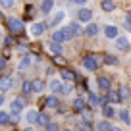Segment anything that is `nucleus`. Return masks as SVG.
Segmentation results:
<instances>
[{"mask_svg":"<svg viewBox=\"0 0 131 131\" xmlns=\"http://www.w3.org/2000/svg\"><path fill=\"white\" fill-rule=\"evenodd\" d=\"M14 85L12 77H0V93H6V91H10Z\"/></svg>","mask_w":131,"mask_h":131,"instance_id":"7","label":"nucleus"},{"mask_svg":"<svg viewBox=\"0 0 131 131\" xmlns=\"http://www.w3.org/2000/svg\"><path fill=\"white\" fill-rule=\"evenodd\" d=\"M98 102H100V96H96L94 93H89V104L91 106H98Z\"/></svg>","mask_w":131,"mask_h":131,"instance_id":"28","label":"nucleus"},{"mask_svg":"<svg viewBox=\"0 0 131 131\" xmlns=\"http://www.w3.org/2000/svg\"><path fill=\"white\" fill-rule=\"evenodd\" d=\"M54 64H56V66H64L66 64L64 56H62V54H56V56H54Z\"/></svg>","mask_w":131,"mask_h":131,"instance_id":"33","label":"nucleus"},{"mask_svg":"<svg viewBox=\"0 0 131 131\" xmlns=\"http://www.w3.org/2000/svg\"><path fill=\"white\" fill-rule=\"evenodd\" d=\"M6 66H8L6 58H0V71H2V70H6Z\"/></svg>","mask_w":131,"mask_h":131,"instance_id":"40","label":"nucleus"},{"mask_svg":"<svg viewBox=\"0 0 131 131\" xmlns=\"http://www.w3.org/2000/svg\"><path fill=\"white\" fill-rule=\"evenodd\" d=\"M73 108H75V110H77V112H83V110H85V108H87V100H85V98H83V96L75 98V100H73Z\"/></svg>","mask_w":131,"mask_h":131,"instance_id":"10","label":"nucleus"},{"mask_svg":"<svg viewBox=\"0 0 131 131\" xmlns=\"http://www.w3.org/2000/svg\"><path fill=\"white\" fill-rule=\"evenodd\" d=\"M77 17H79V21H83V23H89L91 17H93V12L87 10V8H81V10H79V14H77Z\"/></svg>","mask_w":131,"mask_h":131,"instance_id":"6","label":"nucleus"},{"mask_svg":"<svg viewBox=\"0 0 131 131\" xmlns=\"http://www.w3.org/2000/svg\"><path fill=\"white\" fill-rule=\"evenodd\" d=\"M116 46H118V50L125 52V50L129 48V39H125V37H118V39H116Z\"/></svg>","mask_w":131,"mask_h":131,"instance_id":"8","label":"nucleus"},{"mask_svg":"<svg viewBox=\"0 0 131 131\" xmlns=\"http://www.w3.org/2000/svg\"><path fill=\"white\" fill-rule=\"evenodd\" d=\"M119 96H122V100H127V98H129V91H127V87L122 89V94H119Z\"/></svg>","mask_w":131,"mask_h":131,"instance_id":"39","label":"nucleus"},{"mask_svg":"<svg viewBox=\"0 0 131 131\" xmlns=\"http://www.w3.org/2000/svg\"><path fill=\"white\" fill-rule=\"evenodd\" d=\"M83 68H85V70H89V71H96V68H98L96 58H94V56H91V54L83 56Z\"/></svg>","mask_w":131,"mask_h":131,"instance_id":"2","label":"nucleus"},{"mask_svg":"<svg viewBox=\"0 0 131 131\" xmlns=\"http://www.w3.org/2000/svg\"><path fill=\"white\" fill-rule=\"evenodd\" d=\"M10 108H12V112H14V114H19V112H21V108H25V98H21V96L14 98V100H12V104H10Z\"/></svg>","mask_w":131,"mask_h":131,"instance_id":"3","label":"nucleus"},{"mask_svg":"<svg viewBox=\"0 0 131 131\" xmlns=\"http://www.w3.org/2000/svg\"><path fill=\"white\" fill-rule=\"evenodd\" d=\"M77 127H79V131H91V127H89V123H87V122H81Z\"/></svg>","mask_w":131,"mask_h":131,"instance_id":"37","label":"nucleus"},{"mask_svg":"<svg viewBox=\"0 0 131 131\" xmlns=\"http://www.w3.org/2000/svg\"><path fill=\"white\" fill-rule=\"evenodd\" d=\"M52 41H54V42H64V41H66L64 29H56V31H52Z\"/></svg>","mask_w":131,"mask_h":131,"instance_id":"11","label":"nucleus"},{"mask_svg":"<svg viewBox=\"0 0 131 131\" xmlns=\"http://www.w3.org/2000/svg\"><path fill=\"white\" fill-rule=\"evenodd\" d=\"M119 118H122L123 123H131V114H129L127 110H122V112H119Z\"/></svg>","mask_w":131,"mask_h":131,"instance_id":"30","label":"nucleus"},{"mask_svg":"<svg viewBox=\"0 0 131 131\" xmlns=\"http://www.w3.org/2000/svg\"><path fill=\"white\" fill-rule=\"evenodd\" d=\"M104 35L108 39H118V27L116 25H106L104 27Z\"/></svg>","mask_w":131,"mask_h":131,"instance_id":"9","label":"nucleus"},{"mask_svg":"<svg viewBox=\"0 0 131 131\" xmlns=\"http://www.w3.org/2000/svg\"><path fill=\"white\" fill-rule=\"evenodd\" d=\"M102 114H104V118H114V108H112V106H108V104H106V106H102Z\"/></svg>","mask_w":131,"mask_h":131,"instance_id":"27","label":"nucleus"},{"mask_svg":"<svg viewBox=\"0 0 131 131\" xmlns=\"http://www.w3.org/2000/svg\"><path fill=\"white\" fill-rule=\"evenodd\" d=\"M73 2H75V4H85L87 0H73Z\"/></svg>","mask_w":131,"mask_h":131,"instance_id":"44","label":"nucleus"},{"mask_svg":"<svg viewBox=\"0 0 131 131\" xmlns=\"http://www.w3.org/2000/svg\"><path fill=\"white\" fill-rule=\"evenodd\" d=\"M25 131H33V127H27V129H25Z\"/></svg>","mask_w":131,"mask_h":131,"instance_id":"47","label":"nucleus"},{"mask_svg":"<svg viewBox=\"0 0 131 131\" xmlns=\"http://www.w3.org/2000/svg\"><path fill=\"white\" fill-rule=\"evenodd\" d=\"M25 118H27V122L29 123H37V118H39V114L35 110H29L27 114H25Z\"/></svg>","mask_w":131,"mask_h":131,"instance_id":"23","label":"nucleus"},{"mask_svg":"<svg viewBox=\"0 0 131 131\" xmlns=\"http://www.w3.org/2000/svg\"><path fill=\"white\" fill-rule=\"evenodd\" d=\"M52 0H42V4H41V12L42 14H50L52 12Z\"/></svg>","mask_w":131,"mask_h":131,"instance_id":"15","label":"nucleus"},{"mask_svg":"<svg viewBox=\"0 0 131 131\" xmlns=\"http://www.w3.org/2000/svg\"><path fill=\"white\" fill-rule=\"evenodd\" d=\"M8 56H10V50L4 46V50H2V58H8Z\"/></svg>","mask_w":131,"mask_h":131,"instance_id":"43","label":"nucleus"},{"mask_svg":"<svg viewBox=\"0 0 131 131\" xmlns=\"http://www.w3.org/2000/svg\"><path fill=\"white\" fill-rule=\"evenodd\" d=\"M100 6H102V10H104V12H112V10L116 8L114 0H102V4H100Z\"/></svg>","mask_w":131,"mask_h":131,"instance_id":"21","label":"nucleus"},{"mask_svg":"<svg viewBox=\"0 0 131 131\" xmlns=\"http://www.w3.org/2000/svg\"><path fill=\"white\" fill-rule=\"evenodd\" d=\"M37 123L39 125H48L50 123V118H48V114H45V112H41V114H39V118H37Z\"/></svg>","mask_w":131,"mask_h":131,"instance_id":"16","label":"nucleus"},{"mask_svg":"<svg viewBox=\"0 0 131 131\" xmlns=\"http://www.w3.org/2000/svg\"><path fill=\"white\" fill-rule=\"evenodd\" d=\"M46 131H62V129H60V125H58V123L50 122L48 125H46Z\"/></svg>","mask_w":131,"mask_h":131,"instance_id":"34","label":"nucleus"},{"mask_svg":"<svg viewBox=\"0 0 131 131\" xmlns=\"http://www.w3.org/2000/svg\"><path fill=\"white\" fill-rule=\"evenodd\" d=\"M10 122L17 123V122H19V116H17V114H12V116H10Z\"/></svg>","mask_w":131,"mask_h":131,"instance_id":"41","label":"nucleus"},{"mask_svg":"<svg viewBox=\"0 0 131 131\" xmlns=\"http://www.w3.org/2000/svg\"><path fill=\"white\" fill-rule=\"evenodd\" d=\"M64 35H66V41L73 39V33H71V29H70V27H64Z\"/></svg>","mask_w":131,"mask_h":131,"instance_id":"36","label":"nucleus"},{"mask_svg":"<svg viewBox=\"0 0 131 131\" xmlns=\"http://www.w3.org/2000/svg\"><path fill=\"white\" fill-rule=\"evenodd\" d=\"M125 29L131 31V14H125Z\"/></svg>","mask_w":131,"mask_h":131,"instance_id":"38","label":"nucleus"},{"mask_svg":"<svg viewBox=\"0 0 131 131\" xmlns=\"http://www.w3.org/2000/svg\"><path fill=\"white\" fill-rule=\"evenodd\" d=\"M96 85L100 91H110V77L108 75H100V77H96Z\"/></svg>","mask_w":131,"mask_h":131,"instance_id":"4","label":"nucleus"},{"mask_svg":"<svg viewBox=\"0 0 131 131\" xmlns=\"http://www.w3.org/2000/svg\"><path fill=\"white\" fill-rule=\"evenodd\" d=\"M6 25H8V29H10L12 35H21V33H23V21L21 19L8 17V19H6Z\"/></svg>","mask_w":131,"mask_h":131,"instance_id":"1","label":"nucleus"},{"mask_svg":"<svg viewBox=\"0 0 131 131\" xmlns=\"http://www.w3.org/2000/svg\"><path fill=\"white\" fill-rule=\"evenodd\" d=\"M48 87H50L52 93H62V89H64V87L60 85V81H56V79H52V81L48 83Z\"/></svg>","mask_w":131,"mask_h":131,"instance_id":"18","label":"nucleus"},{"mask_svg":"<svg viewBox=\"0 0 131 131\" xmlns=\"http://www.w3.org/2000/svg\"><path fill=\"white\" fill-rule=\"evenodd\" d=\"M68 27L71 29V33H73V37H77V35H81V33H83V29H81V25H79V23H70Z\"/></svg>","mask_w":131,"mask_h":131,"instance_id":"25","label":"nucleus"},{"mask_svg":"<svg viewBox=\"0 0 131 131\" xmlns=\"http://www.w3.org/2000/svg\"><path fill=\"white\" fill-rule=\"evenodd\" d=\"M4 45H8V46H12V45H14V39H12V37H6V41H4Z\"/></svg>","mask_w":131,"mask_h":131,"instance_id":"42","label":"nucleus"},{"mask_svg":"<svg viewBox=\"0 0 131 131\" xmlns=\"http://www.w3.org/2000/svg\"><path fill=\"white\" fill-rule=\"evenodd\" d=\"M45 106L46 108H60V102H58V98L48 96V98H46V102H45Z\"/></svg>","mask_w":131,"mask_h":131,"instance_id":"19","label":"nucleus"},{"mask_svg":"<svg viewBox=\"0 0 131 131\" xmlns=\"http://www.w3.org/2000/svg\"><path fill=\"white\" fill-rule=\"evenodd\" d=\"M48 50L54 54V56H56V54H62V42H54V41H50Z\"/></svg>","mask_w":131,"mask_h":131,"instance_id":"13","label":"nucleus"},{"mask_svg":"<svg viewBox=\"0 0 131 131\" xmlns=\"http://www.w3.org/2000/svg\"><path fill=\"white\" fill-rule=\"evenodd\" d=\"M33 93H41L42 89H45V83L41 81V79H33Z\"/></svg>","mask_w":131,"mask_h":131,"instance_id":"20","label":"nucleus"},{"mask_svg":"<svg viewBox=\"0 0 131 131\" xmlns=\"http://www.w3.org/2000/svg\"><path fill=\"white\" fill-rule=\"evenodd\" d=\"M0 6H2V8H12L14 0H0Z\"/></svg>","mask_w":131,"mask_h":131,"instance_id":"35","label":"nucleus"},{"mask_svg":"<svg viewBox=\"0 0 131 131\" xmlns=\"http://www.w3.org/2000/svg\"><path fill=\"white\" fill-rule=\"evenodd\" d=\"M104 64H108V66H116V64H118V58H116V56H112V54H104Z\"/></svg>","mask_w":131,"mask_h":131,"instance_id":"26","label":"nucleus"},{"mask_svg":"<svg viewBox=\"0 0 131 131\" xmlns=\"http://www.w3.org/2000/svg\"><path fill=\"white\" fill-rule=\"evenodd\" d=\"M0 17H4V16H2V12H0Z\"/></svg>","mask_w":131,"mask_h":131,"instance_id":"49","label":"nucleus"},{"mask_svg":"<svg viewBox=\"0 0 131 131\" xmlns=\"http://www.w3.org/2000/svg\"><path fill=\"white\" fill-rule=\"evenodd\" d=\"M21 91H23V94H31L33 93V83L31 81H23L21 83Z\"/></svg>","mask_w":131,"mask_h":131,"instance_id":"22","label":"nucleus"},{"mask_svg":"<svg viewBox=\"0 0 131 131\" xmlns=\"http://www.w3.org/2000/svg\"><path fill=\"white\" fill-rule=\"evenodd\" d=\"M62 131H73V129H62Z\"/></svg>","mask_w":131,"mask_h":131,"instance_id":"48","label":"nucleus"},{"mask_svg":"<svg viewBox=\"0 0 131 131\" xmlns=\"http://www.w3.org/2000/svg\"><path fill=\"white\" fill-rule=\"evenodd\" d=\"M85 33L89 35V37H94V35L98 33V25L96 23H89V25H87V29H85Z\"/></svg>","mask_w":131,"mask_h":131,"instance_id":"17","label":"nucleus"},{"mask_svg":"<svg viewBox=\"0 0 131 131\" xmlns=\"http://www.w3.org/2000/svg\"><path fill=\"white\" fill-rule=\"evenodd\" d=\"M4 104V96H2V93H0V106Z\"/></svg>","mask_w":131,"mask_h":131,"instance_id":"45","label":"nucleus"},{"mask_svg":"<svg viewBox=\"0 0 131 131\" xmlns=\"http://www.w3.org/2000/svg\"><path fill=\"white\" fill-rule=\"evenodd\" d=\"M10 123V114L8 112H0V125H8Z\"/></svg>","mask_w":131,"mask_h":131,"instance_id":"29","label":"nucleus"},{"mask_svg":"<svg viewBox=\"0 0 131 131\" xmlns=\"http://www.w3.org/2000/svg\"><path fill=\"white\" fill-rule=\"evenodd\" d=\"M31 60H33V58L29 56V54H27V56H23V58H21V62H19V70H25V68H29V66H31Z\"/></svg>","mask_w":131,"mask_h":131,"instance_id":"24","label":"nucleus"},{"mask_svg":"<svg viewBox=\"0 0 131 131\" xmlns=\"http://www.w3.org/2000/svg\"><path fill=\"white\" fill-rule=\"evenodd\" d=\"M112 131H122V129H119V127H114V129H112Z\"/></svg>","mask_w":131,"mask_h":131,"instance_id":"46","label":"nucleus"},{"mask_svg":"<svg viewBox=\"0 0 131 131\" xmlns=\"http://www.w3.org/2000/svg\"><path fill=\"white\" fill-rule=\"evenodd\" d=\"M45 31H46V23H42V21H39V23H33V27H31V33L35 35V37H41Z\"/></svg>","mask_w":131,"mask_h":131,"instance_id":"5","label":"nucleus"},{"mask_svg":"<svg viewBox=\"0 0 131 131\" xmlns=\"http://www.w3.org/2000/svg\"><path fill=\"white\" fill-rule=\"evenodd\" d=\"M62 19H64V12H58L56 16L52 17V25H58V23H60Z\"/></svg>","mask_w":131,"mask_h":131,"instance_id":"32","label":"nucleus"},{"mask_svg":"<svg viewBox=\"0 0 131 131\" xmlns=\"http://www.w3.org/2000/svg\"><path fill=\"white\" fill-rule=\"evenodd\" d=\"M60 75H62V77L66 79V81H73V79L77 77V75H75V73H73V71H71V70H66V68H62Z\"/></svg>","mask_w":131,"mask_h":131,"instance_id":"14","label":"nucleus"},{"mask_svg":"<svg viewBox=\"0 0 131 131\" xmlns=\"http://www.w3.org/2000/svg\"><path fill=\"white\" fill-rule=\"evenodd\" d=\"M114 127H112V123L108 122V119H102V122H98L96 125V131H112Z\"/></svg>","mask_w":131,"mask_h":131,"instance_id":"12","label":"nucleus"},{"mask_svg":"<svg viewBox=\"0 0 131 131\" xmlns=\"http://www.w3.org/2000/svg\"><path fill=\"white\" fill-rule=\"evenodd\" d=\"M108 100H110V102H119V100H122V96L114 91V93H108Z\"/></svg>","mask_w":131,"mask_h":131,"instance_id":"31","label":"nucleus"}]
</instances>
